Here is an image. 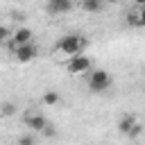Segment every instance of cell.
I'll list each match as a JSON object with an SVG mask.
<instances>
[{"instance_id":"5bb4252c","label":"cell","mask_w":145,"mask_h":145,"mask_svg":"<svg viewBox=\"0 0 145 145\" xmlns=\"http://www.w3.org/2000/svg\"><path fill=\"white\" fill-rule=\"evenodd\" d=\"M138 20H140V27H145V7L138 9Z\"/></svg>"},{"instance_id":"7a4b0ae2","label":"cell","mask_w":145,"mask_h":145,"mask_svg":"<svg viewBox=\"0 0 145 145\" xmlns=\"http://www.w3.org/2000/svg\"><path fill=\"white\" fill-rule=\"evenodd\" d=\"M86 84H88V91H91V93H104V91L111 88L113 79H111V75H109L106 70H102V68H93V70L88 72Z\"/></svg>"},{"instance_id":"8992f818","label":"cell","mask_w":145,"mask_h":145,"mask_svg":"<svg viewBox=\"0 0 145 145\" xmlns=\"http://www.w3.org/2000/svg\"><path fill=\"white\" fill-rule=\"evenodd\" d=\"M118 131L120 134H127V136H138L140 134V125L136 122L134 116H122L118 120Z\"/></svg>"},{"instance_id":"ba28073f","label":"cell","mask_w":145,"mask_h":145,"mask_svg":"<svg viewBox=\"0 0 145 145\" xmlns=\"http://www.w3.org/2000/svg\"><path fill=\"white\" fill-rule=\"evenodd\" d=\"M27 43H32V29L29 27H18L11 34V50L18 48V45H27Z\"/></svg>"},{"instance_id":"2e32d148","label":"cell","mask_w":145,"mask_h":145,"mask_svg":"<svg viewBox=\"0 0 145 145\" xmlns=\"http://www.w3.org/2000/svg\"><path fill=\"white\" fill-rule=\"evenodd\" d=\"M134 2H136L138 7H145V0H134Z\"/></svg>"},{"instance_id":"ac0fdd59","label":"cell","mask_w":145,"mask_h":145,"mask_svg":"<svg viewBox=\"0 0 145 145\" xmlns=\"http://www.w3.org/2000/svg\"><path fill=\"white\" fill-rule=\"evenodd\" d=\"M143 93H145V86H143Z\"/></svg>"},{"instance_id":"9a60e30c","label":"cell","mask_w":145,"mask_h":145,"mask_svg":"<svg viewBox=\"0 0 145 145\" xmlns=\"http://www.w3.org/2000/svg\"><path fill=\"white\" fill-rule=\"evenodd\" d=\"M0 39H9V27H7V25L0 27Z\"/></svg>"},{"instance_id":"9c48e42d","label":"cell","mask_w":145,"mask_h":145,"mask_svg":"<svg viewBox=\"0 0 145 145\" xmlns=\"http://www.w3.org/2000/svg\"><path fill=\"white\" fill-rule=\"evenodd\" d=\"M61 102V95L57 93V91H45L43 93V104H48V106H57Z\"/></svg>"},{"instance_id":"6da1fadb","label":"cell","mask_w":145,"mask_h":145,"mask_svg":"<svg viewBox=\"0 0 145 145\" xmlns=\"http://www.w3.org/2000/svg\"><path fill=\"white\" fill-rule=\"evenodd\" d=\"M84 48H86V39H84V36H79V34H66V36H61V39L57 41V45H54V57L70 61L72 57L82 54Z\"/></svg>"},{"instance_id":"5b68a950","label":"cell","mask_w":145,"mask_h":145,"mask_svg":"<svg viewBox=\"0 0 145 145\" xmlns=\"http://www.w3.org/2000/svg\"><path fill=\"white\" fill-rule=\"evenodd\" d=\"M36 57H39V48H36L34 43L14 48V59H16L18 63H27V61H32V59H36Z\"/></svg>"},{"instance_id":"7c38bea8","label":"cell","mask_w":145,"mask_h":145,"mask_svg":"<svg viewBox=\"0 0 145 145\" xmlns=\"http://www.w3.org/2000/svg\"><path fill=\"white\" fill-rule=\"evenodd\" d=\"M127 20H129V25H134V27H140V20H138V11H131V14L127 16Z\"/></svg>"},{"instance_id":"8fae6325","label":"cell","mask_w":145,"mask_h":145,"mask_svg":"<svg viewBox=\"0 0 145 145\" xmlns=\"http://www.w3.org/2000/svg\"><path fill=\"white\" fill-rule=\"evenodd\" d=\"M18 145H36V138H34L32 134H27V136H20V138H18Z\"/></svg>"},{"instance_id":"4fadbf2b","label":"cell","mask_w":145,"mask_h":145,"mask_svg":"<svg viewBox=\"0 0 145 145\" xmlns=\"http://www.w3.org/2000/svg\"><path fill=\"white\" fill-rule=\"evenodd\" d=\"M2 113H5V116H11V113H14V106H11L9 102H5V104H2Z\"/></svg>"},{"instance_id":"277c9868","label":"cell","mask_w":145,"mask_h":145,"mask_svg":"<svg viewBox=\"0 0 145 145\" xmlns=\"http://www.w3.org/2000/svg\"><path fill=\"white\" fill-rule=\"evenodd\" d=\"M23 122H25V127H29L32 131H45V129H48V120H45V116H43V113H39L36 109L25 111Z\"/></svg>"},{"instance_id":"52a82bcc","label":"cell","mask_w":145,"mask_h":145,"mask_svg":"<svg viewBox=\"0 0 145 145\" xmlns=\"http://www.w3.org/2000/svg\"><path fill=\"white\" fill-rule=\"evenodd\" d=\"M75 7V0H48V5H45V9H48V14H68L70 9Z\"/></svg>"},{"instance_id":"3957f363","label":"cell","mask_w":145,"mask_h":145,"mask_svg":"<svg viewBox=\"0 0 145 145\" xmlns=\"http://www.w3.org/2000/svg\"><path fill=\"white\" fill-rule=\"evenodd\" d=\"M66 70H68V75H88L93 70V61L86 54H77L70 61H66Z\"/></svg>"},{"instance_id":"30bf717a","label":"cell","mask_w":145,"mask_h":145,"mask_svg":"<svg viewBox=\"0 0 145 145\" xmlns=\"http://www.w3.org/2000/svg\"><path fill=\"white\" fill-rule=\"evenodd\" d=\"M102 5H104V0H82V9L84 11H91V14L100 11Z\"/></svg>"},{"instance_id":"e0dca14e","label":"cell","mask_w":145,"mask_h":145,"mask_svg":"<svg viewBox=\"0 0 145 145\" xmlns=\"http://www.w3.org/2000/svg\"><path fill=\"white\" fill-rule=\"evenodd\" d=\"M104 2H118V0H104Z\"/></svg>"},{"instance_id":"d6986e66","label":"cell","mask_w":145,"mask_h":145,"mask_svg":"<svg viewBox=\"0 0 145 145\" xmlns=\"http://www.w3.org/2000/svg\"><path fill=\"white\" fill-rule=\"evenodd\" d=\"M79 2H82V0H79Z\"/></svg>"}]
</instances>
